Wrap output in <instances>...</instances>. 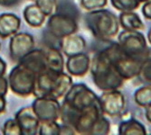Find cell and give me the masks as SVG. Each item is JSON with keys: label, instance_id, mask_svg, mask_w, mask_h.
Returning <instances> with one entry per match:
<instances>
[{"label": "cell", "instance_id": "obj_1", "mask_svg": "<svg viewBox=\"0 0 151 135\" xmlns=\"http://www.w3.org/2000/svg\"><path fill=\"white\" fill-rule=\"evenodd\" d=\"M73 84V77L63 72L45 70L36 76L33 95L35 97H63Z\"/></svg>", "mask_w": 151, "mask_h": 135}, {"label": "cell", "instance_id": "obj_2", "mask_svg": "<svg viewBox=\"0 0 151 135\" xmlns=\"http://www.w3.org/2000/svg\"><path fill=\"white\" fill-rule=\"evenodd\" d=\"M90 70L95 86L102 91L119 89L124 81L114 65L100 50L93 56Z\"/></svg>", "mask_w": 151, "mask_h": 135}, {"label": "cell", "instance_id": "obj_3", "mask_svg": "<svg viewBox=\"0 0 151 135\" xmlns=\"http://www.w3.org/2000/svg\"><path fill=\"white\" fill-rule=\"evenodd\" d=\"M85 23L93 36L101 41H109L115 37L119 29L117 16L103 8L89 11L85 16Z\"/></svg>", "mask_w": 151, "mask_h": 135}, {"label": "cell", "instance_id": "obj_4", "mask_svg": "<svg viewBox=\"0 0 151 135\" xmlns=\"http://www.w3.org/2000/svg\"><path fill=\"white\" fill-rule=\"evenodd\" d=\"M111 61L123 79L138 77L144 60L132 58L123 51L118 43H111L100 50Z\"/></svg>", "mask_w": 151, "mask_h": 135}, {"label": "cell", "instance_id": "obj_5", "mask_svg": "<svg viewBox=\"0 0 151 135\" xmlns=\"http://www.w3.org/2000/svg\"><path fill=\"white\" fill-rule=\"evenodd\" d=\"M36 76L28 68L17 62L7 77L9 88L15 95L22 97L33 95Z\"/></svg>", "mask_w": 151, "mask_h": 135}, {"label": "cell", "instance_id": "obj_6", "mask_svg": "<svg viewBox=\"0 0 151 135\" xmlns=\"http://www.w3.org/2000/svg\"><path fill=\"white\" fill-rule=\"evenodd\" d=\"M118 44L127 55L145 60L148 57L147 40L138 30H124L118 37Z\"/></svg>", "mask_w": 151, "mask_h": 135}, {"label": "cell", "instance_id": "obj_7", "mask_svg": "<svg viewBox=\"0 0 151 135\" xmlns=\"http://www.w3.org/2000/svg\"><path fill=\"white\" fill-rule=\"evenodd\" d=\"M100 102V97L83 83L73 84L72 87L63 97V103L79 111Z\"/></svg>", "mask_w": 151, "mask_h": 135}, {"label": "cell", "instance_id": "obj_8", "mask_svg": "<svg viewBox=\"0 0 151 135\" xmlns=\"http://www.w3.org/2000/svg\"><path fill=\"white\" fill-rule=\"evenodd\" d=\"M78 30L77 18L67 14L55 12L49 16L47 21V32L57 40L75 33Z\"/></svg>", "mask_w": 151, "mask_h": 135}, {"label": "cell", "instance_id": "obj_9", "mask_svg": "<svg viewBox=\"0 0 151 135\" xmlns=\"http://www.w3.org/2000/svg\"><path fill=\"white\" fill-rule=\"evenodd\" d=\"M104 114L101 102L88 108H85L81 111L78 110L73 128L76 131V134L91 135V131L94 124Z\"/></svg>", "mask_w": 151, "mask_h": 135}, {"label": "cell", "instance_id": "obj_10", "mask_svg": "<svg viewBox=\"0 0 151 135\" xmlns=\"http://www.w3.org/2000/svg\"><path fill=\"white\" fill-rule=\"evenodd\" d=\"M31 106L40 122L58 121L60 119L61 104L58 99L52 97H35Z\"/></svg>", "mask_w": 151, "mask_h": 135}, {"label": "cell", "instance_id": "obj_11", "mask_svg": "<svg viewBox=\"0 0 151 135\" xmlns=\"http://www.w3.org/2000/svg\"><path fill=\"white\" fill-rule=\"evenodd\" d=\"M101 108L104 115L111 117L120 116L125 109V97L118 89L103 91L100 97Z\"/></svg>", "mask_w": 151, "mask_h": 135}, {"label": "cell", "instance_id": "obj_12", "mask_svg": "<svg viewBox=\"0 0 151 135\" xmlns=\"http://www.w3.org/2000/svg\"><path fill=\"white\" fill-rule=\"evenodd\" d=\"M33 49H35V39L32 34L17 33L10 37L9 54L14 61L17 62Z\"/></svg>", "mask_w": 151, "mask_h": 135}, {"label": "cell", "instance_id": "obj_13", "mask_svg": "<svg viewBox=\"0 0 151 135\" xmlns=\"http://www.w3.org/2000/svg\"><path fill=\"white\" fill-rule=\"evenodd\" d=\"M15 119L23 131V135H36L40 124V120L34 112L32 106H25L18 110Z\"/></svg>", "mask_w": 151, "mask_h": 135}, {"label": "cell", "instance_id": "obj_14", "mask_svg": "<svg viewBox=\"0 0 151 135\" xmlns=\"http://www.w3.org/2000/svg\"><path fill=\"white\" fill-rule=\"evenodd\" d=\"M91 68V59L84 52L68 57L65 62V70L72 77H83Z\"/></svg>", "mask_w": 151, "mask_h": 135}, {"label": "cell", "instance_id": "obj_15", "mask_svg": "<svg viewBox=\"0 0 151 135\" xmlns=\"http://www.w3.org/2000/svg\"><path fill=\"white\" fill-rule=\"evenodd\" d=\"M17 62L28 68L36 75L47 70L45 62V52L44 49H33L31 51L25 54L23 58H21Z\"/></svg>", "mask_w": 151, "mask_h": 135}, {"label": "cell", "instance_id": "obj_16", "mask_svg": "<svg viewBox=\"0 0 151 135\" xmlns=\"http://www.w3.org/2000/svg\"><path fill=\"white\" fill-rule=\"evenodd\" d=\"M85 48V39L76 33L67 35L59 40V49L66 57H70L75 55V54L83 52Z\"/></svg>", "mask_w": 151, "mask_h": 135}, {"label": "cell", "instance_id": "obj_17", "mask_svg": "<svg viewBox=\"0 0 151 135\" xmlns=\"http://www.w3.org/2000/svg\"><path fill=\"white\" fill-rule=\"evenodd\" d=\"M21 19L15 14L4 13L0 15V37L6 39L18 33Z\"/></svg>", "mask_w": 151, "mask_h": 135}, {"label": "cell", "instance_id": "obj_18", "mask_svg": "<svg viewBox=\"0 0 151 135\" xmlns=\"http://www.w3.org/2000/svg\"><path fill=\"white\" fill-rule=\"evenodd\" d=\"M45 52L47 70L54 72H63L65 69V61L61 50L50 46L45 49Z\"/></svg>", "mask_w": 151, "mask_h": 135}, {"label": "cell", "instance_id": "obj_19", "mask_svg": "<svg viewBox=\"0 0 151 135\" xmlns=\"http://www.w3.org/2000/svg\"><path fill=\"white\" fill-rule=\"evenodd\" d=\"M23 16L26 23L35 28L42 26L47 17L35 4L26 6L24 9Z\"/></svg>", "mask_w": 151, "mask_h": 135}, {"label": "cell", "instance_id": "obj_20", "mask_svg": "<svg viewBox=\"0 0 151 135\" xmlns=\"http://www.w3.org/2000/svg\"><path fill=\"white\" fill-rule=\"evenodd\" d=\"M119 25L124 30H141L144 28V23L139 15L133 11L121 12L119 16Z\"/></svg>", "mask_w": 151, "mask_h": 135}, {"label": "cell", "instance_id": "obj_21", "mask_svg": "<svg viewBox=\"0 0 151 135\" xmlns=\"http://www.w3.org/2000/svg\"><path fill=\"white\" fill-rule=\"evenodd\" d=\"M120 135H145L147 134L145 126L136 119H129L120 123L119 126Z\"/></svg>", "mask_w": 151, "mask_h": 135}, {"label": "cell", "instance_id": "obj_22", "mask_svg": "<svg viewBox=\"0 0 151 135\" xmlns=\"http://www.w3.org/2000/svg\"><path fill=\"white\" fill-rule=\"evenodd\" d=\"M136 104L140 107H147L151 104V85H147L137 89L134 94Z\"/></svg>", "mask_w": 151, "mask_h": 135}, {"label": "cell", "instance_id": "obj_23", "mask_svg": "<svg viewBox=\"0 0 151 135\" xmlns=\"http://www.w3.org/2000/svg\"><path fill=\"white\" fill-rule=\"evenodd\" d=\"M61 124L57 121H43L40 122L38 132L39 135H60Z\"/></svg>", "mask_w": 151, "mask_h": 135}, {"label": "cell", "instance_id": "obj_24", "mask_svg": "<svg viewBox=\"0 0 151 135\" xmlns=\"http://www.w3.org/2000/svg\"><path fill=\"white\" fill-rule=\"evenodd\" d=\"M111 3L117 10L120 12L134 11L140 5L139 0H111Z\"/></svg>", "mask_w": 151, "mask_h": 135}, {"label": "cell", "instance_id": "obj_25", "mask_svg": "<svg viewBox=\"0 0 151 135\" xmlns=\"http://www.w3.org/2000/svg\"><path fill=\"white\" fill-rule=\"evenodd\" d=\"M35 4L49 17L57 10L58 0H35Z\"/></svg>", "mask_w": 151, "mask_h": 135}, {"label": "cell", "instance_id": "obj_26", "mask_svg": "<svg viewBox=\"0 0 151 135\" xmlns=\"http://www.w3.org/2000/svg\"><path fill=\"white\" fill-rule=\"evenodd\" d=\"M111 130V124L107 118L103 115L96 123L91 131V135H104L108 134Z\"/></svg>", "mask_w": 151, "mask_h": 135}, {"label": "cell", "instance_id": "obj_27", "mask_svg": "<svg viewBox=\"0 0 151 135\" xmlns=\"http://www.w3.org/2000/svg\"><path fill=\"white\" fill-rule=\"evenodd\" d=\"M2 133L4 135H23V131L15 118L8 119L5 122L2 128Z\"/></svg>", "mask_w": 151, "mask_h": 135}, {"label": "cell", "instance_id": "obj_28", "mask_svg": "<svg viewBox=\"0 0 151 135\" xmlns=\"http://www.w3.org/2000/svg\"><path fill=\"white\" fill-rule=\"evenodd\" d=\"M138 77L142 82H146L148 85H151V58L147 57L143 61Z\"/></svg>", "mask_w": 151, "mask_h": 135}, {"label": "cell", "instance_id": "obj_29", "mask_svg": "<svg viewBox=\"0 0 151 135\" xmlns=\"http://www.w3.org/2000/svg\"><path fill=\"white\" fill-rule=\"evenodd\" d=\"M108 0H80V6L89 11H93L106 6Z\"/></svg>", "mask_w": 151, "mask_h": 135}, {"label": "cell", "instance_id": "obj_30", "mask_svg": "<svg viewBox=\"0 0 151 135\" xmlns=\"http://www.w3.org/2000/svg\"><path fill=\"white\" fill-rule=\"evenodd\" d=\"M9 89L8 80L5 76H0V97H6Z\"/></svg>", "mask_w": 151, "mask_h": 135}, {"label": "cell", "instance_id": "obj_31", "mask_svg": "<svg viewBox=\"0 0 151 135\" xmlns=\"http://www.w3.org/2000/svg\"><path fill=\"white\" fill-rule=\"evenodd\" d=\"M142 14L146 19L151 20V0H147L145 2L142 7Z\"/></svg>", "mask_w": 151, "mask_h": 135}, {"label": "cell", "instance_id": "obj_32", "mask_svg": "<svg viewBox=\"0 0 151 135\" xmlns=\"http://www.w3.org/2000/svg\"><path fill=\"white\" fill-rule=\"evenodd\" d=\"M60 134H76V131H74V129L72 126L63 124L61 125Z\"/></svg>", "mask_w": 151, "mask_h": 135}, {"label": "cell", "instance_id": "obj_33", "mask_svg": "<svg viewBox=\"0 0 151 135\" xmlns=\"http://www.w3.org/2000/svg\"><path fill=\"white\" fill-rule=\"evenodd\" d=\"M20 0H0V6L5 7H12L18 4Z\"/></svg>", "mask_w": 151, "mask_h": 135}, {"label": "cell", "instance_id": "obj_34", "mask_svg": "<svg viewBox=\"0 0 151 135\" xmlns=\"http://www.w3.org/2000/svg\"><path fill=\"white\" fill-rule=\"evenodd\" d=\"M6 109V97H0V114L5 113Z\"/></svg>", "mask_w": 151, "mask_h": 135}, {"label": "cell", "instance_id": "obj_35", "mask_svg": "<svg viewBox=\"0 0 151 135\" xmlns=\"http://www.w3.org/2000/svg\"><path fill=\"white\" fill-rule=\"evenodd\" d=\"M6 71V63L2 58H0V76H5Z\"/></svg>", "mask_w": 151, "mask_h": 135}, {"label": "cell", "instance_id": "obj_36", "mask_svg": "<svg viewBox=\"0 0 151 135\" xmlns=\"http://www.w3.org/2000/svg\"><path fill=\"white\" fill-rule=\"evenodd\" d=\"M146 119L151 124V104L146 107V112H145Z\"/></svg>", "mask_w": 151, "mask_h": 135}, {"label": "cell", "instance_id": "obj_37", "mask_svg": "<svg viewBox=\"0 0 151 135\" xmlns=\"http://www.w3.org/2000/svg\"><path fill=\"white\" fill-rule=\"evenodd\" d=\"M147 41H148L149 44L151 45V28L149 29V31L147 33Z\"/></svg>", "mask_w": 151, "mask_h": 135}, {"label": "cell", "instance_id": "obj_38", "mask_svg": "<svg viewBox=\"0 0 151 135\" xmlns=\"http://www.w3.org/2000/svg\"><path fill=\"white\" fill-rule=\"evenodd\" d=\"M139 1L140 3H145V2L147 1V0H139Z\"/></svg>", "mask_w": 151, "mask_h": 135}, {"label": "cell", "instance_id": "obj_39", "mask_svg": "<svg viewBox=\"0 0 151 135\" xmlns=\"http://www.w3.org/2000/svg\"><path fill=\"white\" fill-rule=\"evenodd\" d=\"M0 49H1V43H0Z\"/></svg>", "mask_w": 151, "mask_h": 135}]
</instances>
